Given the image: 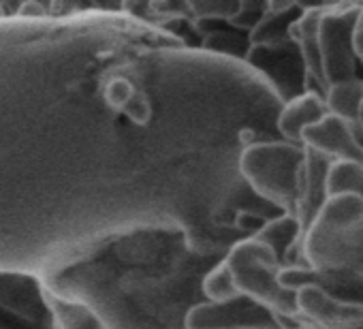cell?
<instances>
[{"label": "cell", "mask_w": 363, "mask_h": 329, "mask_svg": "<svg viewBox=\"0 0 363 329\" xmlns=\"http://www.w3.org/2000/svg\"><path fill=\"white\" fill-rule=\"evenodd\" d=\"M284 101L242 58L122 11L0 18V272L39 280L139 231L220 255L282 214L238 160Z\"/></svg>", "instance_id": "1"}, {"label": "cell", "mask_w": 363, "mask_h": 329, "mask_svg": "<svg viewBox=\"0 0 363 329\" xmlns=\"http://www.w3.org/2000/svg\"><path fill=\"white\" fill-rule=\"evenodd\" d=\"M139 269L120 272L99 250L73 267L43 278L41 282L67 297L86 303L105 329H184L186 312L206 301L201 278L191 259L201 252L184 233L160 231L156 265L143 263L139 233L126 235ZM214 257V255H212Z\"/></svg>", "instance_id": "2"}, {"label": "cell", "mask_w": 363, "mask_h": 329, "mask_svg": "<svg viewBox=\"0 0 363 329\" xmlns=\"http://www.w3.org/2000/svg\"><path fill=\"white\" fill-rule=\"evenodd\" d=\"M301 257L308 267L344 269L363 278V199L329 197L303 233Z\"/></svg>", "instance_id": "3"}, {"label": "cell", "mask_w": 363, "mask_h": 329, "mask_svg": "<svg viewBox=\"0 0 363 329\" xmlns=\"http://www.w3.org/2000/svg\"><path fill=\"white\" fill-rule=\"evenodd\" d=\"M303 145L284 139L255 141L238 160V172L255 197L282 214H293L299 191Z\"/></svg>", "instance_id": "4"}, {"label": "cell", "mask_w": 363, "mask_h": 329, "mask_svg": "<svg viewBox=\"0 0 363 329\" xmlns=\"http://www.w3.org/2000/svg\"><path fill=\"white\" fill-rule=\"evenodd\" d=\"M223 259L233 276L240 295L252 299L255 303L286 320L303 325L295 306V293L286 291L278 282V272L282 265L265 244H261L252 235L242 238L229 246Z\"/></svg>", "instance_id": "5"}, {"label": "cell", "mask_w": 363, "mask_h": 329, "mask_svg": "<svg viewBox=\"0 0 363 329\" xmlns=\"http://www.w3.org/2000/svg\"><path fill=\"white\" fill-rule=\"evenodd\" d=\"M363 3H325L318 18V50L325 84L357 77V56L352 48L357 18Z\"/></svg>", "instance_id": "6"}, {"label": "cell", "mask_w": 363, "mask_h": 329, "mask_svg": "<svg viewBox=\"0 0 363 329\" xmlns=\"http://www.w3.org/2000/svg\"><path fill=\"white\" fill-rule=\"evenodd\" d=\"M301 327L286 320L252 299L240 295L225 303L201 301L184 316V329H295Z\"/></svg>", "instance_id": "7"}, {"label": "cell", "mask_w": 363, "mask_h": 329, "mask_svg": "<svg viewBox=\"0 0 363 329\" xmlns=\"http://www.w3.org/2000/svg\"><path fill=\"white\" fill-rule=\"evenodd\" d=\"M244 60L269 79L284 103L306 92V67L293 41L276 48H248Z\"/></svg>", "instance_id": "8"}, {"label": "cell", "mask_w": 363, "mask_h": 329, "mask_svg": "<svg viewBox=\"0 0 363 329\" xmlns=\"http://www.w3.org/2000/svg\"><path fill=\"white\" fill-rule=\"evenodd\" d=\"M295 306L303 325L318 329H363V303L333 299L314 286L299 289Z\"/></svg>", "instance_id": "9"}, {"label": "cell", "mask_w": 363, "mask_h": 329, "mask_svg": "<svg viewBox=\"0 0 363 329\" xmlns=\"http://www.w3.org/2000/svg\"><path fill=\"white\" fill-rule=\"evenodd\" d=\"M278 282L293 293H297L303 286H314L333 299L363 303V278L344 269H316L306 265H291L280 267Z\"/></svg>", "instance_id": "10"}, {"label": "cell", "mask_w": 363, "mask_h": 329, "mask_svg": "<svg viewBox=\"0 0 363 329\" xmlns=\"http://www.w3.org/2000/svg\"><path fill=\"white\" fill-rule=\"evenodd\" d=\"M301 145L327 156L329 160L363 162V141L357 137L352 124L327 113L301 133Z\"/></svg>", "instance_id": "11"}, {"label": "cell", "mask_w": 363, "mask_h": 329, "mask_svg": "<svg viewBox=\"0 0 363 329\" xmlns=\"http://www.w3.org/2000/svg\"><path fill=\"white\" fill-rule=\"evenodd\" d=\"M331 160L323 154H316L303 147V162H301V176H299V191L293 216L299 223L301 240L310 223L327 203V169Z\"/></svg>", "instance_id": "12"}, {"label": "cell", "mask_w": 363, "mask_h": 329, "mask_svg": "<svg viewBox=\"0 0 363 329\" xmlns=\"http://www.w3.org/2000/svg\"><path fill=\"white\" fill-rule=\"evenodd\" d=\"M0 306L30 323H41L50 314L43 301L41 280L18 272H0Z\"/></svg>", "instance_id": "13"}, {"label": "cell", "mask_w": 363, "mask_h": 329, "mask_svg": "<svg viewBox=\"0 0 363 329\" xmlns=\"http://www.w3.org/2000/svg\"><path fill=\"white\" fill-rule=\"evenodd\" d=\"M255 240L265 244L282 267L291 265H306L301 257V229L293 214H278L265 221L255 233ZM308 267V265H306Z\"/></svg>", "instance_id": "14"}, {"label": "cell", "mask_w": 363, "mask_h": 329, "mask_svg": "<svg viewBox=\"0 0 363 329\" xmlns=\"http://www.w3.org/2000/svg\"><path fill=\"white\" fill-rule=\"evenodd\" d=\"M299 13L301 9L297 0H284V3L269 0L265 16L248 33V48H276L291 43V24Z\"/></svg>", "instance_id": "15"}, {"label": "cell", "mask_w": 363, "mask_h": 329, "mask_svg": "<svg viewBox=\"0 0 363 329\" xmlns=\"http://www.w3.org/2000/svg\"><path fill=\"white\" fill-rule=\"evenodd\" d=\"M327 116V105L325 99L314 94V92H303L297 99H291L282 105L278 120H276V130L278 137L291 143H301V133L318 122L320 118Z\"/></svg>", "instance_id": "16"}, {"label": "cell", "mask_w": 363, "mask_h": 329, "mask_svg": "<svg viewBox=\"0 0 363 329\" xmlns=\"http://www.w3.org/2000/svg\"><path fill=\"white\" fill-rule=\"evenodd\" d=\"M43 284V282H41ZM43 301L58 329H105L101 318L82 301L67 299L43 284Z\"/></svg>", "instance_id": "17"}, {"label": "cell", "mask_w": 363, "mask_h": 329, "mask_svg": "<svg viewBox=\"0 0 363 329\" xmlns=\"http://www.w3.org/2000/svg\"><path fill=\"white\" fill-rule=\"evenodd\" d=\"M325 105H327V113L337 116L348 124H354L359 109L363 107V79L354 77L327 86Z\"/></svg>", "instance_id": "18"}, {"label": "cell", "mask_w": 363, "mask_h": 329, "mask_svg": "<svg viewBox=\"0 0 363 329\" xmlns=\"http://www.w3.org/2000/svg\"><path fill=\"white\" fill-rule=\"evenodd\" d=\"M354 195L363 199V162L331 160L327 169V197Z\"/></svg>", "instance_id": "19"}, {"label": "cell", "mask_w": 363, "mask_h": 329, "mask_svg": "<svg viewBox=\"0 0 363 329\" xmlns=\"http://www.w3.org/2000/svg\"><path fill=\"white\" fill-rule=\"evenodd\" d=\"M201 295L210 303H225V301L240 297V291L233 282V276H231L225 259L214 263L201 278Z\"/></svg>", "instance_id": "20"}, {"label": "cell", "mask_w": 363, "mask_h": 329, "mask_svg": "<svg viewBox=\"0 0 363 329\" xmlns=\"http://www.w3.org/2000/svg\"><path fill=\"white\" fill-rule=\"evenodd\" d=\"M238 7H240V0H235V3H231V0H227V3H223V0H218V3H186L189 13H193L199 20H227L229 22L238 13Z\"/></svg>", "instance_id": "21"}, {"label": "cell", "mask_w": 363, "mask_h": 329, "mask_svg": "<svg viewBox=\"0 0 363 329\" xmlns=\"http://www.w3.org/2000/svg\"><path fill=\"white\" fill-rule=\"evenodd\" d=\"M265 9H267V3H255V0L248 3V0H244V3H240V7H238V13L229 20V24L250 33L265 16Z\"/></svg>", "instance_id": "22"}, {"label": "cell", "mask_w": 363, "mask_h": 329, "mask_svg": "<svg viewBox=\"0 0 363 329\" xmlns=\"http://www.w3.org/2000/svg\"><path fill=\"white\" fill-rule=\"evenodd\" d=\"M352 48H354V56L363 62V28H357V30H354Z\"/></svg>", "instance_id": "23"}, {"label": "cell", "mask_w": 363, "mask_h": 329, "mask_svg": "<svg viewBox=\"0 0 363 329\" xmlns=\"http://www.w3.org/2000/svg\"><path fill=\"white\" fill-rule=\"evenodd\" d=\"M357 28H363V5H361V11H359V18H357Z\"/></svg>", "instance_id": "24"}, {"label": "cell", "mask_w": 363, "mask_h": 329, "mask_svg": "<svg viewBox=\"0 0 363 329\" xmlns=\"http://www.w3.org/2000/svg\"><path fill=\"white\" fill-rule=\"evenodd\" d=\"M295 329H310V325H301V327H295Z\"/></svg>", "instance_id": "25"}]
</instances>
